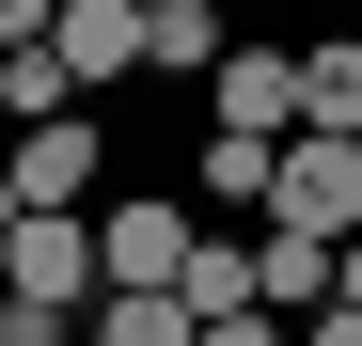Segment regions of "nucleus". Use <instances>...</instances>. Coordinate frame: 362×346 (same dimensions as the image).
<instances>
[{"mask_svg":"<svg viewBox=\"0 0 362 346\" xmlns=\"http://www.w3.org/2000/svg\"><path fill=\"white\" fill-rule=\"evenodd\" d=\"M299 346H362V299H331V315H299Z\"/></svg>","mask_w":362,"mask_h":346,"instance_id":"16","label":"nucleus"},{"mask_svg":"<svg viewBox=\"0 0 362 346\" xmlns=\"http://www.w3.org/2000/svg\"><path fill=\"white\" fill-rule=\"evenodd\" d=\"M47 16H64V0H0V47H47Z\"/></svg>","mask_w":362,"mask_h":346,"instance_id":"15","label":"nucleus"},{"mask_svg":"<svg viewBox=\"0 0 362 346\" xmlns=\"http://www.w3.org/2000/svg\"><path fill=\"white\" fill-rule=\"evenodd\" d=\"M268 157H284V142H252V126H205V205H252V220H268Z\"/></svg>","mask_w":362,"mask_h":346,"instance_id":"12","label":"nucleus"},{"mask_svg":"<svg viewBox=\"0 0 362 346\" xmlns=\"http://www.w3.org/2000/svg\"><path fill=\"white\" fill-rule=\"evenodd\" d=\"M79 346H205V315L173 299V283H110V299L79 315Z\"/></svg>","mask_w":362,"mask_h":346,"instance_id":"9","label":"nucleus"},{"mask_svg":"<svg viewBox=\"0 0 362 346\" xmlns=\"http://www.w3.org/2000/svg\"><path fill=\"white\" fill-rule=\"evenodd\" d=\"M47 47L79 64V95H127V79H142V0H64Z\"/></svg>","mask_w":362,"mask_h":346,"instance_id":"6","label":"nucleus"},{"mask_svg":"<svg viewBox=\"0 0 362 346\" xmlns=\"http://www.w3.org/2000/svg\"><path fill=\"white\" fill-rule=\"evenodd\" d=\"M221 47H236V32L205 16V0H142V79H189V95H205Z\"/></svg>","mask_w":362,"mask_h":346,"instance_id":"8","label":"nucleus"},{"mask_svg":"<svg viewBox=\"0 0 362 346\" xmlns=\"http://www.w3.org/2000/svg\"><path fill=\"white\" fill-rule=\"evenodd\" d=\"M189 110H205V126H252V142H299V47H252V32H236Z\"/></svg>","mask_w":362,"mask_h":346,"instance_id":"5","label":"nucleus"},{"mask_svg":"<svg viewBox=\"0 0 362 346\" xmlns=\"http://www.w3.org/2000/svg\"><path fill=\"white\" fill-rule=\"evenodd\" d=\"M252 299L299 330V315H331V237H299V220H268L252 237Z\"/></svg>","mask_w":362,"mask_h":346,"instance_id":"7","label":"nucleus"},{"mask_svg":"<svg viewBox=\"0 0 362 346\" xmlns=\"http://www.w3.org/2000/svg\"><path fill=\"white\" fill-rule=\"evenodd\" d=\"M299 126L362 142V32H315V47H299Z\"/></svg>","mask_w":362,"mask_h":346,"instance_id":"10","label":"nucleus"},{"mask_svg":"<svg viewBox=\"0 0 362 346\" xmlns=\"http://www.w3.org/2000/svg\"><path fill=\"white\" fill-rule=\"evenodd\" d=\"M0 173H16V205H110V126L95 110H47V126L0 142Z\"/></svg>","mask_w":362,"mask_h":346,"instance_id":"3","label":"nucleus"},{"mask_svg":"<svg viewBox=\"0 0 362 346\" xmlns=\"http://www.w3.org/2000/svg\"><path fill=\"white\" fill-rule=\"evenodd\" d=\"M331 299H362V237H331Z\"/></svg>","mask_w":362,"mask_h":346,"instance_id":"17","label":"nucleus"},{"mask_svg":"<svg viewBox=\"0 0 362 346\" xmlns=\"http://www.w3.org/2000/svg\"><path fill=\"white\" fill-rule=\"evenodd\" d=\"M16 220H32V205H16V173H0V237H16Z\"/></svg>","mask_w":362,"mask_h":346,"instance_id":"18","label":"nucleus"},{"mask_svg":"<svg viewBox=\"0 0 362 346\" xmlns=\"http://www.w3.org/2000/svg\"><path fill=\"white\" fill-rule=\"evenodd\" d=\"M189 252H205V220L173 205V189H110L95 205V268L110 283H189Z\"/></svg>","mask_w":362,"mask_h":346,"instance_id":"2","label":"nucleus"},{"mask_svg":"<svg viewBox=\"0 0 362 346\" xmlns=\"http://www.w3.org/2000/svg\"><path fill=\"white\" fill-rule=\"evenodd\" d=\"M47 110H79V64L64 47H0V126H47Z\"/></svg>","mask_w":362,"mask_h":346,"instance_id":"11","label":"nucleus"},{"mask_svg":"<svg viewBox=\"0 0 362 346\" xmlns=\"http://www.w3.org/2000/svg\"><path fill=\"white\" fill-rule=\"evenodd\" d=\"M173 299H189V315H252V237H205Z\"/></svg>","mask_w":362,"mask_h":346,"instance_id":"13","label":"nucleus"},{"mask_svg":"<svg viewBox=\"0 0 362 346\" xmlns=\"http://www.w3.org/2000/svg\"><path fill=\"white\" fill-rule=\"evenodd\" d=\"M205 346H299V330H284V315L252 299V315H205Z\"/></svg>","mask_w":362,"mask_h":346,"instance_id":"14","label":"nucleus"},{"mask_svg":"<svg viewBox=\"0 0 362 346\" xmlns=\"http://www.w3.org/2000/svg\"><path fill=\"white\" fill-rule=\"evenodd\" d=\"M268 220H299V237H362V142L299 126V142L268 157Z\"/></svg>","mask_w":362,"mask_h":346,"instance_id":"4","label":"nucleus"},{"mask_svg":"<svg viewBox=\"0 0 362 346\" xmlns=\"http://www.w3.org/2000/svg\"><path fill=\"white\" fill-rule=\"evenodd\" d=\"M0 299H32V315H95L110 299V268H95V205H32L16 237H0Z\"/></svg>","mask_w":362,"mask_h":346,"instance_id":"1","label":"nucleus"}]
</instances>
